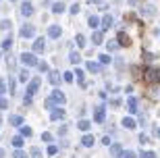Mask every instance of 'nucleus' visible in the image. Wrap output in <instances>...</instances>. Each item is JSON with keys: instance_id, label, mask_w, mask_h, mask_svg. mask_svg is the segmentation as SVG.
Masks as SVG:
<instances>
[{"instance_id": "f257e3e1", "label": "nucleus", "mask_w": 160, "mask_h": 158, "mask_svg": "<svg viewBox=\"0 0 160 158\" xmlns=\"http://www.w3.org/2000/svg\"><path fill=\"white\" fill-rule=\"evenodd\" d=\"M143 77H146L148 81H160V71L154 69V67H150V69H146Z\"/></svg>"}, {"instance_id": "f03ea898", "label": "nucleus", "mask_w": 160, "mask_h": 158, "mask_svg": "<svg viewBox=\"0 0 160 158\" xmlns=\"http://www.w3.org/2000/svg\"><path fill=\"white\" fill-rule=\"evenodd\" d=\"M21 60H23V64H27V67H36L38 64V59L31 52H23L21 54Z\"/></svg>"}, {"instance_id": "7ed1b4c3", "label": "nucleus", "mask_w": 160, "mask_h": 158, "mask_svg": "<svg viewBox=\"0 0 160 158\" xmlns=\"http://www.w3.org/2000/svg\"><path fill=\"white\" fill-rule=\"evenodd\" d=\"M112 17H110V15H104V17H102V23H100V31H106V29H110V27H112Z\"/></svg>"}, {"instance_id": "20e7f679", "label": "nucleus", "mask_w": 160, "mask_h": 158, "mask_svg": "<svg viewBox=\"0 0 160 158\" xmlns=\"http://www.w3.org/2000/svg\"><path fill=\"white\" fill-rule=\"evenodd\" d=\"M33 35H36L33 25H23V27H21V38H33Z\"/></svg>"}, {"instance_id": "39448f33", "label": "nucleus", "mask_w": 160, "mask_h": 158, "mask_svg": "<svg viewBox=\"0 0 160 158\" xmlns=\"http://www.w3.org/2000/svg\"><path fill=\"white\" fill-rule=\"evenodd\" d=\"M38 85H40V79H33V81L29 83V88H27V96H25V98H27V100H31V96L36 94Z\"/></svg>"}, {"instance_id": "423d86ee", "label": "nucleus", "mask_w": 160, "mask_h": 158, "mask_svg": "<svg viewBox=\"0 0 160 158\" xmlns=\"http://www.w3.org/2000/svg\"><path fill=\"white\" fill-rule=\"evenodd\" d=\"M156 11H158V8H156L154 4H146L142 13H143V17H154V15H156Z\"/></svg>"}, {"instance_id": "0eeeda50", "label": "nucleus", "mask_w": 160, "mask_h": 158, "mask_svg": "<svg viewBox=\"0 0 160 158\" xmlns=\"http://www.w3.org/2000/svg\"><path fill=\"white\" fill-rule=\"evenodd\" d=\"M31 13H33V6H31L29 2H27V0H25L23 4H21V15H25V17H29Z\"/></svg>"}, {"instance_id": "6e6552de", "label": "nucleus", "mask_w": 160, "mask_h": 158, "mask_svg": "<svg viewBox=\"0 0 160 158\" xmlns=\"http://www.w3.org/2000/svg\"><path fill=\"white\" fill-rule=\"evenodd\" d=\"M60 25H50V27H48V35H50V38H58L60 35Z\"/></svg>"}, {"instance_id": "1a4fd4ad", "label": "nucleus", "mask_w": 160, "mask_h": 158, "mask_svg": "<svg viewBox=\"0 0 160 158\" xmlns=\"http://www.w3.org/2000/svg\"><path fill=\"white\" fill-rule=\"evenodd\" d=\"M44 48H46V42H44V38H38L36 44H33V50H36V52H44Z\"/></svg>"}, {"instance_id": "9d476101", "label": "nucleus", "mask_w": 160, "mask_h": 158, "mask_svg": "<svg viewBox=\"0 0 160 158\" xmlns=\"http://www.w3.org/2000/svg\"><path fill=\"white\" fill-rule=\"evenodd\" d=\"M94 119L98 121V123H102V121H104V106H98V108H96V115H94Z\"/></svg>"}, {"instance_id": "9b49d317", "label": "nucleus", "mask_w": 160, "mask_h": 158, "mask_svg": "<svg viewBox=\"0 0 160 158\" xmlns=\"http://www.w3.org/2000/svg\"><path fill=\"white\" fill-rule=\"evenodd\" d=\"M102 40H104L102 31H94V33H92V42H94V46H96V44H102Z\"/></svg>"}, {"instance_id": "f8f14e48", "label": "nucleus", "mask_w": 160, "mask_h": 158, "mask_svg": "<svg viewBox=\"0 0 160 158\" xmlns=\"http://www.w3.org/2000/svg\"><path fill=\"white\" fill-rule=\"evenodd\" d=\"M52 13H56V15L65 13V4H62V2H54L52 4Z\"/></svg>"}, {"instance_id": "ddd939ff", "label": "nucleus", "mask_w": 160, "mask_h": 158, "mask_svg": "<svg viewBox=\"0 0 160 158\" xmlns=\"http://www.w3.org/2000/svg\"><path fill=\"white\" fill-rule=\"evenodd\" d=\"M129 44H131V40L121 31V33H119V46H129Z\"/></svg>"}, {"instance_id": "4468645a", "label": "nucleus", "mask_w": 160, "mask_h": 158, "mask_svg": "<svg viewBox=\"0 0 160 158\" xmlns=\"http://www.w3.org/2000/svg\"><path fill=\"white\" fill-rule=\"evenodd\" d=\"M100 19L96 17V15H92V17H89V27H92V29H96V27H100Z\"/></svg>"}, {"instance_id": "2eb2a0df", "label": "nucleus", "mask_w": 160, "mask_h": 158, "mask_svg": "<svg viewBox=\"0 0 160 158\" xmlns=\"http://www.w3.org/2000/svg\"><path fill=\"white\" fill-rule=\"evenodd\" d=\"M52 100L62 104V102H65V96H62V92H58V89H56V92H52Z\"/></svg>"}, {"instance_id": "dca6fc26", "label": "nucleus", "mask_w": 160, "mask_h": 158, "mask_svg": "<svg viewBox=\"0 0 160 158\" xmlns=\"http://www.w3.org/2000/svg\"><path fill=\"white\" fill-rule=\"evenodd\" d=\"M121 152H123V150H121L119 144H112V146H110V154H112V156L119 158V156H121Z\"/></svg>"}, {"instance_id": "f3484780", "label": "nucleus", "mask_w": 160, "mask_h": 158, "mask_svg": "<svg viewBox=\"0 0 160 158\" xmlns=\"http://www.w3.org/2000/svg\"><path fill=\"white\" fill-rule=\"evenodd\" d=\"M127 104H129V112H137V100L135 98H129Z\"/></svg>"}, {"instance_id": "a211bd4d", "label": "nucleus", "mask_w": 160, "mask_h": 158, "mask_svg": "<svg viewBox=\"0 0 160 158\" xmlns=\"http://www.w3.org/2000/svg\"><path fill=\"white\" fill-rule=\"evenodd\" d=\"M123 127H127V129H135V121H133V119H127V117H125V119H123Z\"/></svg>"}, {"instance_id": "6ab92c4d", "label": "nucleus", "mask_w": 160, "mask_h": 158, "mask_svg": "<svg viewBox=\"0 0 160 158\" xmlns=\"http://www.w3.org/2000/svg\"><path fill=\"white\" fill-rule=\"evenodd\" d=\"M81 144H83V146H94V135H85V137H83V140H81Z\"/></svg>"}, {"instance_id": "aec40b11", "label": "nucleus", "mask_w": 160, "mask_h": 158, "mask_svg": "<svg viewBox=\"0 0 160 158\" xmlns=\"http://www.w3.org/2000/svg\"><path fill=\"white\" fill-rule=\"evenodd\" d=\"M69 59H71L73 64H79V63H81V56H79V52H71V56H69Z\"/></svg>"}, {"instance_id": "412c9836", "label": "nucleus", "mask_w": 160, "mask_h": 158, "mask_svg": "<svg viewBox=\"0 0 160 158\" xmlns=\"http://www.w3.org/2000/svg\"><path fill=\"white\" fill-rule=\"evenodd\" d=\"M88 69L92 71V73H98V71H100V64H98V63H94V60H92V63H88Z\"/></svg>"}, {"instance_id": "4be33fe9", "label": "nucleus", "mask_w": 160, "mask_h": 158, "mask_svg": "<svg viewBox=\"0 0 160 158\" xmlns=\"http://www.w3.org/2000/svg\"><path fill=\"white\" fill-rule=\"evenodd\" d=\"M62 117H65V110H62V108H56V110L52 112V119H54V121H56V119H62Z\"/></svg>"}, {"instance_id": "5701e85b", "label": "nucleus", "mask_w": 160, "mask_h": 158, "mask_svg": "<svg viewBox=\"0 0 160 158\" xmlns=\"http://www.w3.org/2000/svg\"><path fill=\"white\" fill-rule=\"evenodd\" d=\"M119 158H137V156H135V154H133V152H131V150H123Z\"/></svg>"}, {"instance_id": "b1692460", "label": "nucleus", "mask_w": 160, "mask_h": 158, "mask_svg": "<svg viewBox=\"0 0 160 158\" xmlns=\"http://www.w3.org/2000/svg\"><path fill=\"white\" fill-rule=\"evenodd\" d=\"M58 73H56V71H52V73H50V83H54V85H56V83H58Z\"/></svg>"}, {"instance_id": "393cba45", "label": "nucleus", "mask_w": 160, "mask_h": 158, "mask_svg": "<svg viewBox=\"0 0 160 158\" xmlns=\"http://www.w3.org/2000/svg\"><path fill=\"white\" fill-rule=\"evenodd\" d=\"M98 60H100L102 64H108V63H110V56H108V54H100V56H98Z\"/></svg>"}, {"instance_id": "a878e982", "label": "nucleus", "mask_w": 160, "mask_h": 158, "mask_svg": "<svg viewBox=\"0 0 160 158\" xmlns=\"http://www.w3.org/2000/svg\"><path fill=\"white\" fill-rule=\"evenodd\" d=\"M77 127L81 129V131H88V129H89V121H79Z\"/></svg>"}, {"instance_id": "bb28decb", "label": "nucleus", "mask_w": 160, "mask_h": 158, "mask_svg": "<svg viewBox=\"0 0 160 158\" xmlns=\"http://www.w3.org/2000/svg\"><path fill=\"white\" fill-rule=\"evenodd\" d=\"M11 123H12V125H21V123H23V119L17 117V115H12V117H11Z\"/></svg>"}, {"instance_id": "cd10ccee", "label": "nucleus", "mask_w": 160, "mask_h": 158, "mask_svg": "<svg viewBox=\"0 0 160 158\" xmlns=\"http://www.w3.org/2000/svg\"><path fill=\"white\" fill-rule=\"evenodd\" d=\"M19 79H21V81H27V79H29V71H21V73H19Z\"/></svg>"}, {"instance_id": "c85d7f7f", "label": "nucleus", "mask_w": 160, "mask_h": 158, "mask_svg": "<svg viewBox=\"0 0 160 158\" xmlns=\"http://www.w3.org/2000/svg\"><path fill=\"white\" fill-rule=\"evenodd\" d=\"M75 42H77V46H85V38H83L81 33H77V38H75Z\"/></svg>"}, {"instance_id": "c756f323", "label": "nucleus", "mask_w": 160, "mask_h": 158, "mask_svg": "<svg viewBox=\"0 0 160 158\" xmlns=\"http://www.w3.org/2000/svg\"><path fill=\"white\" fill-rule=\"evenodd\" d=\"M11 46H12V40H11V38H6V40L2 42V48H4V50H8Z\"/></svg>"}, {"instance_id": "7c9ffc66", "label": "nucleus", "mask_w": 160, "mask_h": 158, "mask_svg": "<svg viewBox=\"0 0 160 158\" xmlns=\"http://www.w3.org/2000/svg\"><path fill=\"white\" fill-rule=\"evenodd\" d=\"M106 48H108V50H117L119 44H117V42H106Z\"/></svg>"}, {"instance_id": "2f4dec72", "label": "nucleus", "mask_w": 160, "mask_h": 158, "mask_svg": "<svg viewBox=\"0 0 160 158\" xmlns=\"http://www.w3.org/2000/svg\"><path fill=\"white\" fill-rule=\"evenodd\" d=\"M12 146L21 148V146H23V140H21V137H15V140H12Z\"/></svg>"}, {"instance_id": "473e14b6", "label": "nucleus", "mask_w": 160, "mask_h": 158, "mask_svg": "<svg viewBox=\"0 0 160 158\" xmlns=\"http://www.w3.org/2000/svg\"><path fill=\"white\" fill-rule=\"evenodd\" d=\"M142 158H156L154 152H142Z\"/></svg>"}, {"instance_id": "72a5a7b5", "label": "nucleus", "mask_w": 160, "mask_h": 158, "mask_svg": "<svg viewBox=\"0 0 160 158\" xmlns=\"http://www.w3.org/2000/svg\"><path fill=\"white\" fill-rule=\"evenodd\" d=\"M8 27H11V21H2L0 23V29H8Z\"/></svg>"}, {"instance_id": "f704fd0d", "label": "nucleus", "mask_w": 160, "mask_h": 158, "mask_svg": "<svg viewBox=\"0 0 160 158\" xmlns=\"http://www.w3.org/2000/svg\"><path fill=\"white\" fill-rule=\"evenodd\" d=\"M21 133L23 135H31V129L29 127H21Z\"/></svg>"}, {"instance_id": "c9c22d12", "label": "nucleus", "mask_w": 160, "mask_h": 158, "mask_svg": "<svg viewBox=\"0 0 160 158\" xmlns=\"http://www.w3.org/2000/svg\"><path fill=\"white\" fill-rule=\"evenodd\" d=\"M71 13H73V15H77V13H79V4H73L71 6Z\"/></svg>"}, {"instance_id": "e433bc0d", "label": "nucleus", "mask_w": 160, "mask_h": 158, "mask_svg": "<svg viewBox=\"0 0 160 158\" xmlns=\"http://www.w3.org/2000/svg\"><path fill=\"white\" fill-rule=\"evenodd\" d=\"M6 106H8V102L4 98H0V108H6Z\"/></svg>"}, {"instance_id": "4c0bfd02", "label": "nucleus", "mask_w": 160, "mask_h": 158, "mask_svg": "<svg viewBox=\"0 0 160 158\" xmlns=\"http://www.w3.org/2000/svg\"><path fill=\"white\" fill-rule=\"evenodd\" d=\"M31 154H33V158H40V150H38V148H33V150H31Z\"/></svg>"}, {"instance_id": "58836bf2", "label": "nucleus", "mask_w": 160, "mask_h": 158, "mask_svg": "<svg viewBox=\"0 0 160 158\" xmlns=\"http://www.w3.org/2000/svg\"><path fill=\"white\" fill-rule=\"evenodd\" d=\"M38 67H40V71H48V64H46V63H40Z\"/></svg>"}, {"instance_id": "ea45409f", "label": "nucleus", "mask_w": 160, "mask_h": 158, "mask_svg": "<svg viewBox=\"0 0 160 158\" xmlns=\"http://www.w3.org/2000/svg\"><path fill=\"white\" fill-rule=\"evenodd\" d=\"M42 140H44V141H50L52 137H50V133H44V135H42Z\"/></svg>"}, {"instance_id": "a19ab883", "label": "nucleus", "mask_w": 160, "mask_h": 158, "mask_svg": "<svg viewBox=\"0 0 160 158\" xmlns=\"http://www.w3.org/2000/svg\"><path fill=\"white\" fill-rule=\"evenodd\" d=\"M65 81H73V75H71V73H65Z\"/></svg>"}, {"instance_id": "79ce46f5", "label": "nucleus", "mask_w": 160, "mask_h": 158, "mask_svg": "<svg viewBox=\"0 0 160 158\" xmlns=\"http://www.w3.org/2000/svg\"><path fill=\"white\" fill-rule=\"evenodd\" d=\"M15 158H27V156H25L23 152H15Z\"/></svg>"}, {"instance_id": "37998d69", "label": "nucleus", "mask_w": 160, "mask_h": 158, "mask_svg": "<svg viewBox=\"0 0 160 158\" xmlns=\"http://www.w3.org/2000/svg\"><path fill=\"white\" fill-rule=\"evenodd\" d=\"M0 94H4V81H0Z\"/></svg>"}, {"instance_id": "c03bdc74", "label": "nucleus", "mask_w": 160, "mask_h": 158, "mask_svg": "<svg viewBox=\"0 0 160 158\" xmlns=\"http://www.w3.org/2000/svg\"><path fill=\"white\" fill-rule=\"evenodd\" d=\"M154 135H156V137H160V127H156V129H154Z\"/></svg>"}, {"instance_id": "a18cd8bd", "label": "nucleus", "mask_w": 160, "mask_h": 158, "mask_svg": "<svg viewBox=\"0 0 160 158\" xmlns=\"http://www.w3.org/2000/svg\"><path fill=\"white\" fill-rule=\"evenodd\" d=\"M2 156H4V152H2V148H0V158H2Z\"/></svg>"}, {"instance_id": "49530a36", "label": "nucleus", "mask_w": 160, "mask_h": 158, "mask_svg": "<svg viewBox=\"0 0 160 158\" xmlns=\"http://www.w3.org/2000/svg\"><path fill=\"white\" fill-rule=\"evenodd\" d=\"M11 2H15V0H11Z\"/></svg>"}]
</instances>
